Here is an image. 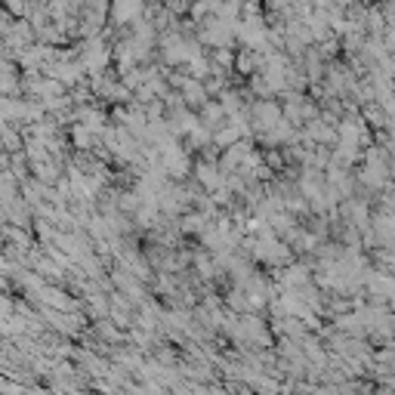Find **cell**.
<instances>
[{
  "instance_id": "obj_1",
  "label": "cell",
  "mask_w": 395,
  "mask_h": 395,
  "mask_svg": "<svg viewBox=\"0 0 395 395\" xmlns=\"http://www.w3.org/2000/svg\"><path fill=\"white\" fill-rule=\"evenodd\" d=\"M139 13H143V0H111V22L115 25L139 22Z\"/></svg>"
}]
</instances>
